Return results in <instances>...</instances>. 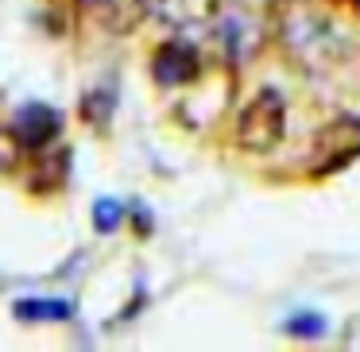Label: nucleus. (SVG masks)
Masks as SVG:
<instances>
[{
  "instance_id": "5",
  "label": "nucleus",
  "mask_w": 360,
  "mask_h": 352,
  "mask_svg": "<svg viewBox=\"0 0 360 352\" xmlns=\"http://www.w3.org/2000/svg\"><path fill=\"white\" fill-rule=\"evenodd\" d=\"M16 318H24V321H63V318H70V306L66 302H20L16 306Z\"/></svg>"
},
{
  "instance_id": "7",
  "label": "nucleus",
  "mask_w": 360,
  "mask_h": 352,
  "mask_svg": "<svg viewBox=\"0 0 360 352\" xmlns=\"http://www.w3.org/2000/svg\"><path fill=\"white\" fill-rule=\"evenodd\" d=\"M287 329L298 337H318V333H326V321H321L318 313H302V318H290Z\"/></svg>"
},
{
  "instance_id": "6",
  "label": "nucleus",
  "mask_w": 360,
  "mask_h": 352,
  "mask_svg": "<svg viewBox=\"0 0 360 352\" xmlns=\"http://www.w3.org/2000/svg\"><path fill=\"white\" fill-rule=\"evenodd\" d=\"M94 225L101 228V233H112V228L120 225V205L117 202H97L94 205Z\"/></svg>"
},
{
  "instance_id": "4",
  "label": "nucleus",
  "mask_w": 360,
  "mask_h": 352,
  "mask_svg": "<svg viewBox=\"0 0 360 352\" xmlns=\"http://www.w3.org/2000/svg\"><path fill=\"white\" fill-rule=\"evenodd\" d=\"M159 12L171 24H202L217 12V0H159Z\"/></svg>"
},
{
  "instance_id": "8",
  "label": "nucleus",
  "mask_w": 360,
  "mask_h": 352,
  "mask_svg": "<svg viewBox=\"0 0 360 352\" xmlns=\"http://www.w3.org/2000/svg\"><path fill=\"white\" fill-rule=\"evenodd\" d=\"M20 159V143L12 132H0V171H12Z\"/></svg>"
},
{
  "instance_id": "1",
  "label": "nucleus",
  "mask_w": 360,
  "mask_h": 352,
  "mask_svg": "<svg viewBox=\"0 0 360 352\" xmlns=\"http://www.w3.org/2000/svg\"><path fill=\"white\" fill-rule=\"evenodd\" d=\"M283 128H287V105H283V97L275 93V89H264V93L244 109L236 136H240L244 148L267 151L283 140Z\"/></svg>"
},
{
  "instance_id": "2",
  "label": "nucleus",
  "mask_w": 360,
  "mask_h": 352,
  "mask_svg": "<svg viewBox=\"0 0 360 352\" xmlns=\"http://www.w3.org/2000/svg\"><path fill=\"white\" fill-rule=\"evenodd\" d=\"M151 70H155V82H163V86H186V82L198 78V55L186 43H171L155 55Z\"/></svg>"
},
{
  "instance_id": "3",
  "label": "nucleus",
  "mask_w": 360,
  "mask_h": 352,
  "mask_svg": "<svg viewBox=\"0 0 360 352\" xmlns=\"http://www.w3.org/2000/svg\"><path fill=\"white\" fill-rule=\"evenodd\" d=\"M58 132V112H51L47 105H24L16 117V136L24 148H43Z\"/></svg>"
}]
</instances>
